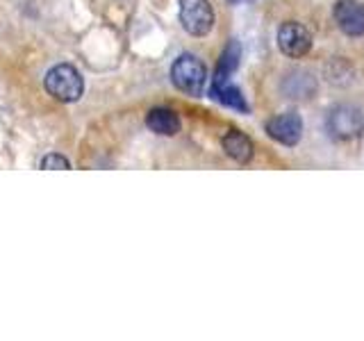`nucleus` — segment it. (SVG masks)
Returning a JSON list of instances; mask_svg holds the SVG:
<instances>
[{
	"instance_id": "obj_1",
	"label": "nucleus",
	"mask_w": 364,
	"mask_h": 341,
	"mask_svg": "<svg viewBox=\"0 0 364 341\" xmlns=\"http://www.w3.org/2000/svg\"><path fill=\"white\" fill-rule=\"evenodd\" d=\"M46 91L60 102H75L85 91V80L71 64H57L43 77Z\"/></svg>"
},
{
	"instance_id": "obj_2",
	"label": "nucleus",
	"mask_w": 364,
	"mask_h": 341,
	"mask_svg": "<svg viewBox=\"0 0 364 341\" xmlns=\"http://www.w3.org/2000/svg\"><path fill=\"white\" fill-rule=\"evenodd\" d=\"M171 80L187 96H200L208 82V68L193 55H180L171 66Z\"/></svg>"
},
{
	"instance_id": "obj_3",
	"label": "nucleus",
	"mask_w": 364,
	"mask_h": 341,
	"mask_svg": "<svg viewBox=\"0 0 364 341\" xmlns=\"http://www.w3.org/2000/svg\"><path fill=\"white\" fill-rule=\"evenodd\" d=\"M326 125H328V132L333 139L350 141V139H355V136L362 134L364 117H362V112L353 105H337V107L330 109Z\"/></svg>"
},
{
	"instance_id": "obj_4",
	"label": "nucleus",
	"mask_w": 364,
	"mask_h": 341,
	"mask_svg": "<svg viewBox=\"0 0 364 341\" xmlns=\"http://www.w3.org/2000/svg\"><path fill=\"white\" fill-rule=\"evenodd\" d=\"M180 23L193 37H205L214 28L210 0H180Z\"/></svg>"
},
{
	"instance_id": "obj_5",
	"label": "nucleus",
	"mask_w": 364,
	"mask_h": 341,
	"mask_svg": "<svg viewBox=\"0 0 364 341\" xmlns=\"http://www.w3.org/2000/svg\"><path fill=\"white\" fill-rule=\"evenodd\" d=\"M278 45L280 50L287 55V57H294V60H299V57L307 55L312 48V34L305 26L296 21H287L282 23L280 30H278Z\"/></svg>"
},
{
	"instance_id": "obj_6",
	"label": "nucleus",
	"mask_w": 364,
	"mask_h": 341,
	"mask_svg": "<svg viewBox=\"0 0 364 341\" xmlns=\"http://www.w3.org/2000/svg\"><path fill=\"white\" fill-rule=\"evenodd\" d=\"M267 132L273 141L284 144V146H296L303 136V121L299 114L287 112V114H278L267 123Z\"/></svg>"
},
{
	"instance_id": "obj_7",
	"label": "nucleus",
	"mask_w": 364,
	"mask_h": 341,
	"mask_svg": "<svg viewBox=\"0 0 364 341\" xmlns=\"http://www.w3.org/2000/svg\"><path fill=\"white\" fill-rule=\"evenodd\" d=\"M335 21L348 37H364V5L358 0H339L335 5Z\"/></svg>"
},
{
	"instance_id": "obj_8",
	"label": "nucleus",
	"mask_w": 364,
	"mask_h": 341,
	"mask_svg": "<svg viewBox=\"0 0 364 341\" xmlns=\"http://www.w3.org/2000/svg\"><path fill=\"white\" fill-rule=\"evenodd\" d=\"M146 125L151 128L155 134H162V136H173L180 132V119L173 109L168 107H153L148 112L146 117Z\"/></svg>"
},
{
	"instance_id": "obj_9",
	"label": "nucleus",
	"mask_w": 364,
	"mask_h": 341,
	"mask_svg": "<svg viewBox=\"0 0 364 341\" xmlns=\"http://www.w3.org/2000/svg\"><path fill=\"white\" fill-rule=\"evenodd\" d=\"M223 151L228 157H232L235 162L239 164H248L250 159H253V144H250V139L246 134H242L239 130H230L223 134Z\"/></svg>"
},
{
	"instance_id": "obj_10",
	"label": "nucleus",
	"mask_w": 364,
	"mask_h": 341,
	"mask_svg": "<svg viewBox=\"0 0 364 341\" xmlns=\"http://www.w3.org/2000/svg\"><path fill=\"white\" fill-rule=\"evenodd\" d=\"M214 98L223 102V105L228 107H235V109H242V112H248V105L246 100L242 96V91H239L237 87H232L230 82H214Z\"/></svg>"
},
{
	"instance_id": "obj_11",
	"label": "nucleus",
	"mask_w": 364,
	"mask_h": 341,
	"mask_svg": "<svg viewBox=\"0 0 364 341\" xmlns=\"http://www.w3.org/2000/svg\"><path fill=\"white\" fill-rule=\"evenodd\" d=\"M239 57H242V50H239L237 41H230V45H228V48L223 50V55H221V62H219V68H216L214 82H228V77L237 71Z\"/></svg>"
},
{
	"instance_id": "obj_12",
	"label": "nucleus",
	"mask_w": 364,
	"mask_h": 341,
	"mask_svg": "<svg viewBox=\"0 0 364 341\" xmlns=\"http://www.w3.org/2000/svg\"><path fill=\"white\" fill-rule=\"evenodd\" d=\"M41 168H43V170H53V168L66 170V168H71V164H68V159L62 157V155H46V157L41 159Z\"/></svg>"
}]
</instances>
